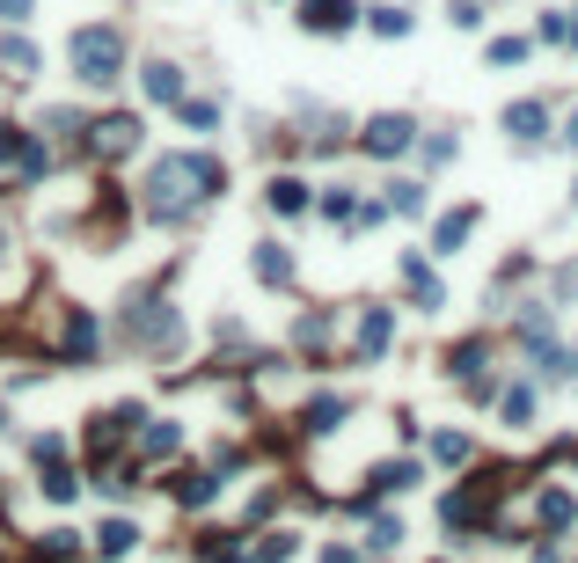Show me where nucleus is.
Here are the masks:
<instances>
[{"label": "nucleus", "mask_w": 578, "mask_h": 563, "mask_svg": "<svg viewBox=\"0 0 578 563\" xmlns=\"http://www.w3.org/2000/svg\"><path fill=\"white\" fill-rule=\"evenodd\" d=\"M140 191H147V212L176 228V220H191L206 198L228 191V161H212V154H161L155 169H147Z\"/></svg>", "instance_id": "f257e3e1"}, {"label": "nucleus", "mask_w": 578, "mask_h": 563, "mask_svg": "<svg viewBox=\"0 0 578 563\" xmlns=\"http://www.w3.org/2000/svg\"><path fill=\"white\" fill-rule=\"evenodd\" d=\"M67 59H73V81H88V89H110V81L124 73V37L110 30V22H88V30H73Z\"/></svg>", "instance_id": "f03ea898"}, {"label": "nucleus", "mask_w": 578, "mask_h": 563, "mask_svg": "<svg viewBox=\"0 0 578 563\" xmlns=\"http://www.w3.org/2000/svg\"><path fill=\"white\" fill-rule=\"evenodd\" d=\"M498 491H506V475L484 469L476 483H461V491H447V505H439V520H447V534H484L491 527V505Z\"/></svg>", "instance_id": "7ed1b4c3"}, {"label": "nucleus", "mask_w": 578, "mask_h": 563, "mask_svg": "<svg viewBox=\"0 0 578 563\" xmlns=\"http://www.w3.org/2000/svg\"><path fill=\"white\" fill-rule=\"evenodd\" d=\"M124 330H132V344H140V352H176V344H183V322H176L169 300H132Z\"/></svg>", "instance_id": "20e7f679"}, {"label": "nucleus", "mask_w": 578, "mask_h": 563, "mask_svg": "<svg viewBox=\"0 0 578 563\" xmlns=\"http://www.w3.org/2000/svg\"><path fill=\"white\" fill-rule=\"evenodd\" d=\"M410 140H418V124H410L403 110H381V118H367V132H359V147H367L373 161H396V154H410Z\"/></svg>", "instance_id": "39448f33"}, {"label": "nucleus", "mask_w": 578, "mask_h": 563, "mask_svg": "<svg viewBox=\"0 0 578 563\" xmlns=\"http://www.w3.org/2000/svg\"><path fill=\"white\" fill-rule=\"evenodd\" d=\"M88 147H96L103 161H124L132 147H140V118H124V110H118V118H96V124H88Z\"/></svg>", "instance_id": "423d86ee"}, {"label": "nucleus", "mask_w": 578, "mask_h": 563, "mask_svg": "<svg viewBox=\"0 0 578 563\" xmlns=\"http://www.w3.org/2000/svg\"><path fill=\"white\" fill-rule=\"evenodd\" d=\"M388 344H396V308H367V315H359V336H351V352H359V366L388 359Z\"/></svg>", "instance_id": "0eeeda50"}, {"label": "nucleus", "mask_w": 578, "mask_h": 563, "mask_svg": "<svg viewBox=\"0 0 578 563\" xmlns=\"http://www.w3.org/2000/svg\"><path fill=\"white\" fill-rule=\"evenodd\" d=\"M351 22H359L351 0H308V8H300V30H316V37H345Z\"/></svg>", "instance_id": "6e6552de"}, {"label": "nucleus", "mask_w": 578, "mask_h": 563, "mask_svg": "<svg viewBox=\"0 0 578 563\" xmlns=\"http://www.w3.org/2000/svg\"><path fill=\"white\" fill-rule=\"evenodd\" d=\"M140 89H147V103H176V95H183V67H176V59H147Z\"/></svg>", "instance_id": "1a4fd4ad"}, {"label": "nucleus", "mask_w": 578, "mask_h": 563, "mask_svg": "<svg viewBox=\"0 0 578 563\" xmlns=\"http://www.w3.org/2000/svg\"><path fill=\"white\" fill-rule=\"evenodd\" d=\"M88 549H96L103 563H118V556H132V549H140V527H132V520H103Z\"/></svg>", "instance_id": "9d476101"}, {"label": "nucleus", "mask_w": 578, "mask_h": 563, "mask_svg": "<svg viewBox=\"0 0 578 563\" xmlns=\"http://www.w3.org/2000/svg\"><path fill=\"white\" fill-rule=\"evenodd\" d=\"M469 234H476V205H461V212H447V220H432V249H439V257H455Z\"/></svg>", "instance_id": "9b49d317"}, {"label": "nucleus", "mask_w": 578, "mask_h": 563, "mask_svg": "<svg viewBox=\"0 0 578 563\" xmlns=\"http://www.w3.org/2000/svg\"><path fill=\"white\" fill-rule=\"evenodd\" d=\"M37 67H44V59H37L30 37H0V73H8V81H30Z\"/></svg>", "instance_id": "f8f14e48"}, {"label": "nucleus", "mask_w": 578, "mask_h": 563, "mask_svg": "<svg viewBox=\"0 0 578 563\" xmlns=\"http://www.w3.org/2000/svg\"><path fill=\"white\" fill-rule=\"evenodd\" d=\"M396 271H403V285L418 293V308H439V300H447V293H439V279L425 271V257H410V249H403V257H396Z\"/></svg>", "instance_id": "ddd939ff"}, {"label": "nucleus", "mask_w": 578, "mask_h": 563, "mask_svg": "<svg viewBox=\"0 0 578 563\" xmlns=\"http://www.w3.org/2000/svg\"><path fill=\"white\" fill-rule=\"evenodd\" d=\"M37 469H44V497H52V505H73V491H81V475L67 469V454H52V461H37Z\"/></svg>", "instance_id": "4468645a"}, {"label": "nucleus", "mask_w": 578, "mask_h": 563, "mask_svg": "<svg viewBox=\"0 0 578 563\" xmlns=\"http://www.w3.org/2000/svg\"><path fill=\"white\" fill-rule=\"evenodd\" d=\"M249 271H257L263 285H286V279H293V257H286L279 242H257V257H249Z\"/></svg>", "instance_id": "2eb2a0df"}, {"label": "nucleus", "mask_w": 578, "mask_h": 563, "mask_svg": "<svg viewBox=\"0 0 578 563\" xmlns=\"http://www.w3.org/2000/svg\"><path fill=\"white\" fill-rule=\"evenodd\" d=\"M535 520H542L549 534L571 527V520H578V497H571V491H542V497H535Z\"/></svg>", "instance_id": "dca6fc26"}, {"label": "nucleus", "mask_w": 578, "mask_h": 563, "mask_svg": "<svg viewBox=\"0 0 578 563\" xmlns=\"http://www.w3.org/2000/svg\"><path fill=\"white\" fill-rule=\"evenodd\" d=\"M506 132H512V140H542V132H549V110L542 103H512L506 110Z\"/></svg>", "instance_id": "f3484780"}, {"label": "nucleus", "mask_w": 578, "mask_h": 563, "mask_svg": "<svg viewBox=\"0 0 578 563\" xmlns=\"http://www.w3.org/2000/svg\"><path fill=\"white\" fill-rule=\"evenodd\" d=\"M484 359H491V344H484V336H461L455 352H447V373H461V381H476V373H484Z\"/></svg>", "instance_id": "a211bd4d"}, {"label": "nucleus", "mask_w": 578, "mask_h": 563, "mask_svg": "<svg viewBox=\"0 0 578 563\" xmlns=\"http://www.w3.org/2000/svg\"><path fill=\"white\" fill-rule=\"evenodd\" d=\"M293 534H257V549H242V556H235V563H293Z\"/></svg>", "instance_id": "6ab92c4d"}, {"label": "nucleus", "mask_w": 578, "mask_h": 563, "mask_svg": "<svg viewBox=\"0 0 578 563\" xmlns=\"http://www.w3.org/2000/svg\"><path fill=\"white\" fill-rule=\"evenodd\" d=\"M88 352H96V315L73 308V315H67V359H88Z\"/></svg>", "instance_id": "aec40b11"}, {"label": "nucleus", "mask_w": 578, "mask_h": 563, "mask_svg": "<svg viewBox=\"0 0 578 563\" xmlns=\"http://www.w3.org/2000/svg\"><path fill=\"white\" fill-rule=\"evenodd\" d=\"M410 483H418V461H381L367 491H410Z\"/></svg>", "instance_id": "412c9836"}, {"label": "nucleus", "mask_w": 578, "mask_h": 563, "mask_svg": "<svg viewBox=\"0 0 578 563\" xmlns=\"http://www.w3.org/2000/svg\"><path fill=\"white\" fill-rule=\"evenodd\" d=\"M271 212H308V183L300 177H271Z\"/></svg>", "instance_id": "4be33fe9"}, {"label": "nucleus", "mask_w": 578, "mask_h": 563, "mask_svg": "<svg viewBox=\"0 0 578 563\" xmlns=\"http://www.w3.org/2000/svg\"><path fill=\"white\" fill-rule=\"evenodd\" d=\"M169 491H176V505H212V475L183 469V475H176V483H169Z\"/></svg>", "instance_id": "5701e85b"}, {"label": "nucleus", "mask_w": 578, "mask_h": 563, "mask_svg": "<svg viewBox=\"0 0 578 563\" xmlns=\"http://www.w3.org/2000/svg\"><path fill=\"white\" fill-rule=\"evenodd\" d=\"M359 16H367L373 37H410V16H403V8H359Z\"/></svg>", "instance_id": "b1692460"}, {"label": "nucleus", "mask_w": 578, "mask_h": 563, "mask_svg": "<svg viewBox=\"0 0 578 563\" xmlns=\"http://www.w3.org/2000/svg\"><path fill=\"white\" fill-rule=\"evenodd\" d=\"M498 418L527 424V418H535V388H506V395H498Z\"/></svg>", "instance_id": "393cba45"}, {"label": "nucleus", "mask_w": 578, "mask_h": 563, "mask_svg": "<svg viewBox=\"0 0 578 563\" xmlns=\"http://www.w3.org/2000/svg\"><path fill=\"white\" fill-rule=\"evenodd\" d=\"M140 446H147L155 461H169L176 446H183V432H176V424H147V432H140Z\"/></svg>", "instance_id": "a878e982"}, {"label": "nucleus", "mask_w": 578, "mask_h": 563, "mask_svg": "<svg viewBox=\"0 0 578 563\" xmlns=\"http://www.w3.org/2000/svg\"><path fill=\"white\" fill-rule=\"evenodd\" d=\"M337 424H345V403H337V395H316V403H308V432H337Z\"/></svg>", "instance_id": "bb28decb"}, {"label": "nucleus", "mask_w": 578, "mask_h": 563, "mask_svg": "<svg viewBox=\"0 0 578 563\" xmlns=\"http://www.w3.org/2000/svg\"><path fill=\"white\" fill-rule=\"evenodd\" d=\"M484 59H491V67H520V59H527V37H491Z\"/></svg>", "instance_id": "cd10ccee"}, {"label": "nucleus", "mask_w": 578, "mask_h": 563, "mask_svg": "<svg viewBox=\"0 0 578 563\" xmlns=\"http://www.w3.org/2000/svg\"><path fill=\"white\" fill-rule=\"evenodd\" d=\"M176 110H183V124H198V132L220 124V103H198V95H176Z\"/></svg>", "instance_id": "c85d7f7f"}, {"label": "nucleus", "mask_w": 578, "mask_h": 563, "mask_svg": "<svg viewBox=\"0 0 578 563\" xmlns=\"http://www.w3.org/2000/svg\"><path fill=\"white\" fill-rule=\"evenodd\" d=\"M388 205L418 220V212H425V183H388Z\"/></svg>", "instance_id": "c756f323"}, {"label": "nucleus", "mask_w": 578, "mask_h": 563, "mask_svg": "<svg viewBox=\"0 0 578 563\" xmlns=\"http://www.w3.org/2000/svg\"><path fill=\"white\" fill-rule=\"evenodd\" d=\"M432 454L447 461V469H461V461H469V440H461V432H439V440H432Z\"/></svg>", "instance_id": "7c9ffc66"}, {"label": "nucleus", "mask_w": 578, "mask_h": 563, "mask_svg": "<svg viewBox=\"0 0 578 563\" xmlns=\"http://www.w3.org/2000/svg\"><path fill=\"white\" fill-rule=\"evenodd\" d=\"M22 147H30V132H22V124H8V118H0V161H22Z\"/></svg>", "instance_id": "2f4dec72"}, {"label": "nucleus", "mask_w": 578, "mask_h": 563, "mask_svg": "<svg viewBox=\"0 0 578 563\" xmlns=\"http://www.w3.org/2000/svg\"><path fill=\"white\" fill-rule=\"evenodd\" d=\"M73 549H81V534H67V527H59V534H44V563H67Z\"/></svg>", "instance_id": "473e14b6"}, {"label": "nucleus", "mask_w": 578, "mask_h": 563, "mask_svg": "<svg viewBox=\"0 0 578 563\" xmlns=\"http://www.w3.org/2000/svg\"><path fill=\"white\" fill-rule=\"evenodd\" d=\"M16 169H22V177H30V183H37V177H44V169H52V154H44V147H37V140H30V147H22V161H16Z\"/></svg>", "instance_id": "72a5a7b5"}, {"label": "nucleus", "mask_w": 578, "mask_h": 563, "mask_svg": "<svg viewBox=\"0 0 578 563\" xmlns=\"http://www.w3.org/2000/svg\"><path fill=\"white\" fill-rule=\"evenodd\" d=\"M396 542H403V527H396V520H373V534H367V549H381V556H388V549H396Z\"/></svg>", "instance_id": "f704fd0d"}, {"label": "nucleus", "mask_w": 578, "mask_h": 563, "mask_svg": "<svg viewBox=\"0 0 578 563\" xmlns=\"http://www.w3.org/2000/svg\"><path fill=\"white\" fill-rule=\"evenodd\" d=\"M322 212H330V220H351V212H359V205H351V191H345V183H337V191H322Z\"/></svg>", "instance_id": "c9c22d12"}, {"label": "nucleus", "mask_w": 578, "mask_h": 563, "mask_svg": "<svg viewBox=\"0 0 578 563\" xmlns=\"http://www.w3.org/2000/svg\"><path fill=\"white\" fill-rule=\"evenodd\" d=\"M322 563H367V556H359V549H345V542H330V549H322Z\"/></svg>", "instance_id": "e433bc0d"}, {"label": "nucleus", "mask_w": 578, "mask_h": 563, "mask_svg": "<svg viewBox=\"0 0 578 563\" xmlns=\"http://www.w3.org/2000/svg\"><path fill=\"white\" fill-rule=\"evenodd\" d=\"M30 16V0H0V22H22Z\"/></svg>", "instance_id": "4c0bfd02"}, {"label": "nucleus", "mask_w": 578, "mask_h": 563, "mask_svg": "<svg viewBox=\"0 0 578 563\" xmlns=\"http://www.w3.org/2000/svg\"><path fill=\"white\" fill-rule=\"evenodd\" d=\"M564 140H571V147H578V110H571V118H564Z\"/></svg>", "instance_id": "58836bf2"}, {"label": "nucleus", "mask_w": 578, "mask_h": 563, "mask_svg": "<svg viewBox=\"0 0 578 563\" xmlns=\"http://www.w3.org/2000/svg\"><path fill=\"white\" fill-rule=\"evenodd\" d=\"M571 198H578V183H571Z\"/></svg>", "instance_id": "ea45409f"}, {"label": "nucleus", "mask_w": 578, "mask_h": 563, "mask_svg": "<svg viewBox=\"0 0 578 563\" xmlns=\"http://www.w3.org/2000/svg\"><path fill=\"white\" fill-rule=\"evenodd\" d=\"M0 249H8V242H0Z\"/></svg>", "instance_id": "a19ab883"}]
</instances>
